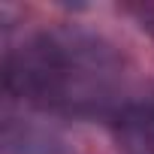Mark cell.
<instances>
[{
	"instance_id": "6da1fadb",
	"label": "cell",
	"mask_w": 154,
	"mask_h": 154,
	"mask_svg": "<svg viewBox=\"0 0 154 154\" xmlns=\"http://www.w3.org/2000/svg\"><path fill=\"white\" fill-rule=\"evenodd\" d=\"M6 91L63 118H115L130 100V66L118 45L85 27L30 33L6 54Z\"/></svg>"
},
{
	"instance_id": "7a4b0ae2",
	"label": "cell",
	"mask_w": 154,
	"mask_h": 154,
	"mask_svg": "<svg viewBox=\"0 0 154 154\" xmlns=\"http://www.w3.org/2000/svg\"><path fill=\"white\" fill-rule=\"evenodd\" d=\"M112 133L121 154H154V97L145 103L130 100L112 118Z\"/></svg>"
},
{
	"instance_id": "3957f363",
	"label": "cell",
	"mask_w": 154,
	"mask_h": 154,
	"mask_svg": "<svg viewBox=\"0 0 154 154\" xmlns=\"http://www.w3.org/2000/svg\"><path fill=\"white\" fill-rule=\"evenodd\" d=\"M3 142L9 154H63V139L30 121L15 124V118H9L3 130Z\"/></svg>"
}]
</instances>
